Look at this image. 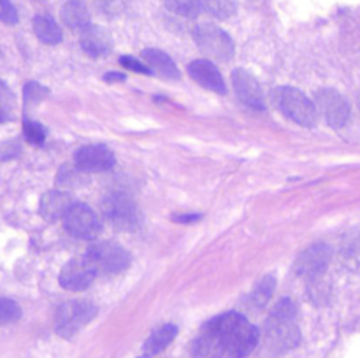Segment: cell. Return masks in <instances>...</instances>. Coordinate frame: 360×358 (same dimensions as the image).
Masks as SVG:
<instances>
[{"label":"cell","mask_w":360,"mask_h":358,"mask_svg":"<svg viewBox=\"0 0 360 358\" xmlns=\"http://www.w3.org/2000/svg\"><path fill=\"white\" fill-rule=\"evenodd\" d=\"M259 330L239 312L210 319L195 339L199 358H246L259 343Z\"/></svg>","instance_id":"obj_1"},{"label":"cell","mask_w":360,"mask_h":358,"mask_svg":"<svg viewBox=\"0 0 360 358\" xmlns=\"http://www.w3.org/2000/svg\"><path fill=\"white\" fill-rule=\"evenodd\" d=\"M60 16H62V21L70 30L81 32V34L91 25L90 13H88L86 6L81 0H69V2L63 4Z\"/></svg>","instance_id":"obj_17"},{"label":"cell","mask_w":360,"mask_h":358,"mask_svg":"<svg viewBox=\"0 0 360 358\" xmlns=\"http://www.w3.org/2000/svg\"><path fill=\"white\" fill-rule=\"evenodd\" d=\"M297 323H295V305L290 298H283L274 305L266 321L267 346L274 353H285L299 344Z\"/></svg>","instance_id":"obj_2"},{"label":"cell","mask_w":360,"mask_h":358,"mask_svg":"<svg viewBox=\"0 0 360 358\" xmlns=\"http://www.w3.org/2000/svg\"><path fill=\"white\" fill-rule=\"evenodd\" d=\"M63 220V227L74 235L76 239H95L102 230V223L98 220L97 213L86 204H74L69 211H67Z\"/></svg>","instance_id":"obj_7"},{"label":"cell","mask_w":360,"mask_h":358,"mask_svg":"<svg viewBox=\"0 0 360 358\" xmlns=\"http://www.w3.org/2000/svg\"><path fill=\"white\" fill-rule=\"evenodd\" d=\"M102 213L105 220L120 230H134L139 225L136 204L123 193H109L102 202Z\"/></svg>","instance_id":"obj_6"},{"label":"cell","mask_w":360,"mask_h":358,"mask_svg":"<svg viewBox=\"0 0 360 358\" xmlns=\"http://www.w3.org/2000/svg\"><path fill=\"white\" fill-rule=\"evenodd\" d=\"M276 102L281 112L287 114L292 121L299 123L302 126H313L316 123L319 109H316L315 102L309 100L297 88H280L276 91Z\"/></svg>","instance_id":"obj_3"},{"label":"cell","mask_w":360,"mask_h":358,"mask_svg":"<svg viewBox=\"0 0 360 358\" xmlns=\"http://www.w3.org/2000/svg\"><path fill=\"white\" fill-rule=\"evenodd\" d=\"M14 114L13 91L0 81V121H7Z\"/></svg>","instance_id":"obj_25"},{"label":"cell","mask_w":360,"mask_h":358,"mask_svg":"<svg viewBox=\"0 0 360 358\" xmlns=\"http://www.w3.org/2000/svg\"><path fill=\"white\" fill-rule=\"evenodd\" d=\"M120 63H122L123 67H127V69L134 70V72H139V74H151V69L148 65H143L141 62H137L136 58H132V56H122L120 58Z\"/></svg>","instance_id":"obj_30"},{"label":"cell","mask_w":360,"mask_h":358,"mask_svg":"<svg viewBox=\"0 0 360 358\" xmlns=\"http://www.w3.org/2000/svg\"><path fill=\"white\" fill-rule=\"evenodd\" d=\"M143 58L146 60L151 72H157L158 76L167 77V79H179V76H181L171 56L160 49H144Z\"/></svg>","instance_id":"obj_18"},{"label":"cell","mask_w":360,"mask_h":358,"mask_svg":"<svg viewBox=\"0 0 360 358\" xmlns=\"http://www.w3.org/2000/svg\"><path fill=\"white\" fill-rule=\"evenodd\" d=\"M74 200L69 193L60 192V190H53V192H48L42 195L41 206H39V211H41V216L44 220L53 221L58 220V218H63L67 214V211L74 206Z\"/></svg>","instance_id":"obj_15"},{"label":"cell","mask_w":360,"mask_h":358,"mask_svg":"<svg viewBox=\"0 0 360 358\" xmlns=\"http://www.w3.org/2000/svg\"><path fill=\"white\" fill-rule=\"evenodd\" d=\"M34 32L37 39L44 44H58L62 41V30L58 25L49 16H35L34 18Z\"/></svg>","instance_id":"obj_20"},{"label":"cell","mask_w":360,"mask_h":358,"mask_svg":"<svg viewBox=\"0 0 360 358\" xmlns=\"http://www.w3.org/2000/svg\"><path fill=\"white\" fill-rule=\"evenodd\" d=\"M0 21L7 25H14L18 21V13L11 0H0Z\"/></svg>","instance_id":"obj_29"},{"label":"cell","mask_w":360,"mask_h":358,"mask_svg":"<svg viewBox=\"0 0 360 358\" xmlns=\"http://www.w3.org/2000/svg\"><path fill=\"white\" fill-rule=\"evenodd\" d=\"M200 7L213 14L214 18H220V20H227L236 11L232 0H200Z\"/></svg>","instance_id":"obj_22"},{"label":"cell","mask_w":360,"mask_h":358,"mask_svg":"<svg viewBox=\"0 0 360 358\" xmlns=\"http://www.w3.org/2000/svg\"><path fill=\"white\" fill-rule=\"evenodd\" d=\"M329 260L330 249L326 244H313L299 255L297 262H295V272L301 276L315 277L326 270Z\"/></svg>","instance_id":"obj_12"},{"label":"cell","mask_w":360,"mask_h":358,"mask_svg":"<svg viewBox=\"0 0 360 358\" xmlns=\"http://www.w3.org/2000/svg\"><path fill=\"white\" fill-rule=\"evenodd\" d=\"M95 276H97V269L91 263V260L84 255L69 260L60 270L58 281L65 290L79 291L90 286Z\"/></svg>","instance_id":"obj_9"},{"label":"cell","mask_w":360,"mask_h":358,"mask_svg":"<svg viewBox=\"0 0 360 358\" xmlns=\"http://www.w3.org/2000/svg\"><path fill=\"white\" fill-rule=\"evenodd\" d=\"M200 214H178V216H174L172 220L176 221V223H193V221L200 220Z\"/></svg>","instance_id":"obj_31"},{"label":"cell","mask_w":360,"mask_h":358,"mask_svg":"<svg viewBox=\"0 0 360 358\" xmlns=\"http://www.w3.org/2000/svg\"><path fill=\"white\" fill-rule=\"evenodd\" d=\"M81 48L90 56H102L111 48V35L101 27H90L81 34Z\"/></svg>","instance_id":"obj_16"},{"label":"cell","mask_w":360,"mask_h":358,"mask_svg":"<svg viewBox=\"0 0 360 358\" xmlns=\"http://www.w3.org/2000/svg\"><path fill=\"white\" fill-rule=\"evenodd\" d=\"M86 256L91 260L97 272L105 274L122 272L130 263L129 253L115 242H97V244L90 246Z\"/></svg>","instance_id":"obj_8"},{"label":"cell","mask_w":360,"mask_h":358,"mask_svg":"<svg viewBox=\"0 0 360 358\" xmlns=\"http://www.w3.org/2000/svg\"><path fill=\"white\" fill-rule=\"evenodd\" d=\"M165 6L172 11V13L179 14L185 18H195L199 14L200 0H165Z\"/></svg>","instance_id":"obj_23"},{"label":"cell","mask_w":360,"mask_h":358,"mask_svg":"<svg viewBox=\"0 0 360 358\" xmlns=\"http://www.w3.org/2000/svg\"><path fill=\"white\" fill-rule=\"evenodd\" d=\"M315 105L327 119V123L336 128L347 125L348 118H350V104L347 102V98L340 91L330 90V88L316 93Z\"/></svg>","instance_id":"obj_10"},{"label":"cell","mask_w":360,"mask_h":358,"mask_svg":"<svg viewBox=\"0 0 360 358\" xmlns=\"http://www.w3.org/2000/svg\"><path fill=\"white\" fill-rule=\"evenodd\" d=\"M232 83H234V90L238 97L245 102L246 105L255 109L266 107V97L260 88V83L252 72L246 69H238L232 72Z\"/></svg>","instance_id":"obj_11"},{"label":"cell","mask_w":360,"mask_h":358,"mask_svg":"<svg viewBox=\"0 0 360 358\" xmlns=\"http://www.w3.org/2000/svg\"><path fill=\"white\" fill-rule=\"evenodd\" d=\"M193 39H195V44L199 46L200 51L210 58L227 62L234 55V42H232L231 35L221 28L214 27V25H199L193 30Z\"/></svg>","instance_id":"obj_5"},{"label":"cell","mask_w":360,"mask_h":358,"mask_svg":"<svg viewBox=\"0 0 360 358\" xmlns=\"http://www.w3.org/2000/svg\"><path fill=\"white\" fill-rule=\"evenodd\" d=\"M23 95H25V102H27V104H32V102L35 104V102L42 100V98L48 95V90H46L44 86H41L39 83H35V81H30V83L25 86Z\"/></svg>","instance_id":"obj_28"},{"label":"cell","mask_w":360,"mask_h":358,"mask_svg":"<svg viewBox=\"0 0 360 358\" xmlns=\"http://www.w3.org/2000/svg\"><path fill=\"white\" fill-rule=\"evenodd\" d=\"M188 74L193 81L204 86L206 90L217 91V93H225V83L220 70L210 62V60H195L188 65Z\"/></svg>","instance_id":"obj_14"},{"label":"cell","mask_w":360,"mask_h":358,"mask_svg":"<svg viewBox=\"0 0 360 358\" xmlns=\"http://www.w3.org/2000/svg\"><path fill=\"white\" fill-rule=\"evenodd\" d=\"M274 288H276V279H274V276H264L262 281L257 284L255 290L250 295L248 307L253 309V311H260V309L269 302V298L273 297Z\"/></svg>","instance_id":"obj_21"},{"label":"cell","mask_w":360,"mask_h":358,"mask_svg":"<svg viewBox=\"0 0 360 358\" xmlns=\"http://www.w3.org/2000/svg\"><path fill=\"white\" fill-rule=\"evenodd\" d=\"M97 307L86 300H70L58 307L55 316V330L62 337H72L94 319Z\"/></svg>","instance_id":"obj_4"},{"label":"cell","mask_w":360,"mask_h":358,"mask_svg":"<svg viewBox=\"0 0 360 358\" xmlns=\"http://www.w3.org/2000/svg\"><path fill=\"white\" fill-rule=\"evenodd\" d=\"M176 333H178V326L172 325V323L162 325L160 329L155 330V332L148 337L146 343H144V357L151 358L157 357L158 353H162V351L174 340Z\"/></svg>","instance_id":"obj_19"},{"label":"cell","mask_w":360,"mask_h":358,"mask_svg":"<svg viewBox=\"0 0 360 358\" xmlns=\"http://www.w3.org/2000/svg\"><path fill=\"white\" fill-rule=\"evenodd\" d=\"M115 165V154L105 146H84L76 153V167L83 172L109 171Z\"/></svg>","instance_id":"obj_13"},{"label":"cell","mask_w":360,"mask_h":358,"mask_svg":"<svg viewBox=\"0 0 360 358\" xmlns=\"http://www.w3.org/2000/svg\"><path fill=\"white\" fill-rule=\"evenodd\" d=\"M58 185L72 188L83 185V171L79 167H63L58 174Z\"/></svg>","instance_id":"obj_26"},{"label":"cell","mask_w":360,"mask_h":358,"mask_svg":"<svg viewBox=\"0 0 360 358\" xmlns=\"http://www.w3.org/2000/svg\"><path fill=\"white\" fill-rule=\"evenodd\" d=\"M21 318V309L11 298H0V325L14 323Z\"/></svg>","instance_id":"obj_24"},{"label":"cell","mask_w":360,"mask_h":358,"mask_svg":"<svg viewBox=\"0 0 360 358\" xmlns=\"http://www.w3.org/2000/svg\"><path fill=\"white\" fill-rule=\"evenodd\" d=\"M104 79H105V81H109V83H111V81H115V79H118V81H123V79H125V76H123V74H116V72H111V74H105V76H104Z\"/></svg>","instance_id":"obj_32"},{"label":"cell","mask_w":360,"mask_h":358,"mask_svg":"<svg viewBox=\"0 0 360 358\" xmlns=\"http://www.w3.org/2000/svg\"><path fill=\"white\" fill-rule=\"evenodd\" d=\"M141 358H148V357H141Z\"/></svg>","instance_id":"obj_33"},{"label":"cell","mask_w":360,"mask_h":358,"mask_svg":"<svg viewBox=\"0 0 360 358\" xmlns=\"http://www.w3.org/2000/svg\"><path fill=\"white\" fill-rule=\"evenodd\" d=\"M23 133L28 142L32 144H42L46 139L44 126L37 121H32V119H25L23 121Z\"/></svg>","instance_id":"obj_27"}]
</instances>
